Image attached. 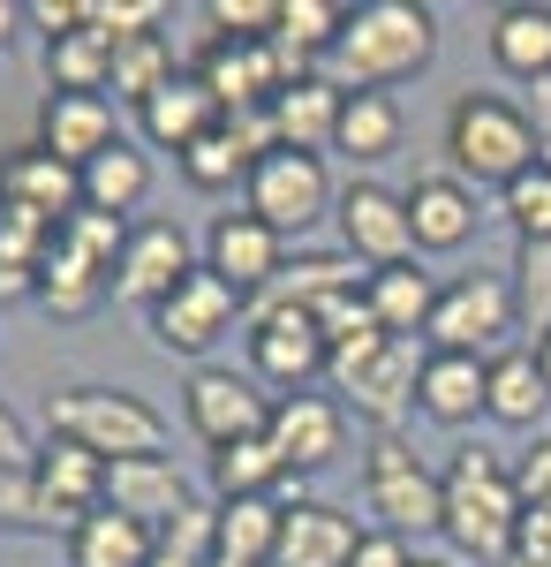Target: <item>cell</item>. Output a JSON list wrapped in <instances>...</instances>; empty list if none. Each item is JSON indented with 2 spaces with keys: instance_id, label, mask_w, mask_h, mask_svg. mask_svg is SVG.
I'll return each mask as SVG.
<instances>
[{
  "instance_id": "cell-47",
  "label": "cell",
  "mask_w": 551,
  "mask_h": 567,
  "mask_svg": "<svg viewBox=\"0 0 551 567\" xmlns=\"http://www.w3.org/2000/svg\"><path fill=\"white\" fill-rule=\"evenodd\" d=\"M31 462H39V454H31V432H23V416L0 401V477H8V470H31Z\"/></svg>"
},
{
  "instance_id": "cell-21",
  "label": "cell",
  "mask_w": 551,
  "mask_h": 567,
  "mask_svg": "<svg viewBox=\"0 0 551 567\" xmlns=\"http://www.w3.org/2000/svg\"><path fill=\"white\" fill-rule=\"evenodd\" d=\"M355 545H363V529L347 523L340 507L295 499V507L280 515V553H272V567H347Z\"/></svg>"
},
{
  "instance_id": "cell-10",
  "label": "cell",
  "mask_w": 551,
  "mask_h": 567,
  "mask_svg": "<svg viewBox=\"0 0 551 567\" xmlns=\"http://www.w3.org/2000/svg\"><path fill=\"white\" fill-rule=\"evenodd\" d=\"M181 409H189V424H197V439H205L212 454L235 446V439H264V424H272V401L257 393L250 371H219V363H205V371L189 379Z\"/></svg>"
},
{
  "instance_id": "cell-51",
  "label": "cell",
  "mask_w": 551,
  "mask_h": 567,
  "mask_svg": "<svg viewBox=\"0 0 551 567\" xmlns=\"http://www.w3.org/2000/svg\"><path fill=\"white\" fill-rule=\"evenodd\" d=\"M15 23H23V8H15V0H0V45H8V31H15Z\"/></svg>"
},
{
  "instance_id": "cell-23",
  "label": "cell",
  "mask_w": 551,
  "mask_h": 567,
  "mask_svg": "<svg viewBox=\"0 0 551 567\" xmlns=\"http://www.w3.org/2000/svg\"><path fill=\"white\" fill-rule=\"evenodd\" d=\"M31 477H39V492L69 515V523H84V515H98L106 507V462L98 454H84L76 439H45L39 462H31Z\"/></svg>"
},
{
  "instance_id": "cell-15",
  "label": "cell",
  "mask_w": 551,
  "mask_h": 567,
  "mask_svg": "<svg viewBox=\"0 0 551 567\" xmlns=\"http://www.w3.org/2000/svg\"><path fill=\"white\" fill-rule=\"evenodd\" d=\"M264 439H272V454H280L295 477L302 470H325V462H340V446H347V409L325 401V393H280Z\"/></svg>"
},
{
  "instance_id": "cell-54",
  "label": "cell",
  "mask_w": 551,
  "mask_h": 567,
  "mask_svg": "<svg viewBox=\"0 0 551 567\" xmlns=\"http://www.w3.org/2000/svg\"><path fill=\"white\" fill-rule=\"evenodd\" d=\"M499 567H551V560H529V553H507V560Z\"/></svg>"
},
{
  "instance_id": "cell-27",
  "label": "cell",
  "mask_w": 551,
  "mask_h": 567,
  "mask_svg": "<svg viewBox=\"0 0 551 567\" xmlns=\"http://www.w3.org/2000/svg\"><path fill=\"white\" fill-rule=\"evenodd\" d=\"M408 235H416V250H461L476 235V197L446 175H424L408 189Z\"/></svg>"
},
{
  "instance_id": "cell-5",
  "label": "cell",
  "mask_w": 551,
  "mask_h": 567,
  "mask_svg": "<svg viewBox=\"0 0 551 567\" xmlns=\"http://www.w3.org/2000/svg\"><path fill=\"white\" fill-rule=\"evenodd\" d=\"M333 205H340L333 175H325V159H310V152H264L250 167V213L264 219L272 235H310Z\"/></svg>"
},
{
  "instance_id": "cell-16",
  "label": "cell",
  "mask_w": 551,
  "mask_h": 567,
  "mask_svg": "<svg viewBox=\"0 0 551 567\" xmlns=\"http://www.w3.org/2000/svg\"><path fill=\"white\" fill-rule=\"evenodd\" d=\"M39 144L53 152V159H69V167L84 175L106 144H122V130H114V99H106V91H45V106H39Z\"/></svg>"
},
{
  "instance_id": "cell-25",
  "label": "cell",
  "mask_w": 551,
  "mask_h": 567,
  "mask_svg": "<svg viewBox=\"0 0 551 567\" xmlns=\"http://www.w3.org/2000/svg\"><path fill=\"white\" fill-rule=\"evenodd\" d=\"M340 106H347V91L333 76H310V84L280 91L272 99V136H280V152H333V130H340Z\"/></svg>"
},
{
  "instance_id": "cell-50",
  "label": "cell",
  "mask_w": 551,
  "mask_h": 567,
  "mask_svg": "<svg viewBox=\"0 0 551 567\" xmlns=\"http://www.w3.org/2000/svg\"><path fill=\"white\" fill-rule=\"evenodd\" d=\"M23 296H39V272H31V265H8V258H0V303H23Z\"/></svg>"
},
{
  "instance_id": "cell-36",
  "label": "cell",
  "mask_w": 551,
  "mask_h": 567,
  "mask_svg": "<svg viewBox=\"0 0 551 567\" xmlns=\"http://www.w3.org/2000/svg\"><path fill=\"white\" fill-rule=\"evenodd\" d=\"M45 76H53V91H106L114 45L98 39V31H69V39L45 45Z\"/></svg>"
},
{
  "instance_id": "cell-56",
  "label": "cell",
  "mask_w": 551,
  "mask_h": 567,
  "mask_svg": "<svg viewBox=\"0 0 551 567\" xmlns=\"http://www.w3.org/2000/svg\"><path fill=\"white\" fill-rule=\"evenodd\" d=\"M544 167H551V144H544Z\"/></svg>"
},
{
  "instance_id": "cell-42",
  "label": "cell",
  "mask_w": 551,
  "mask_h": 567,
  "mask_svg": "<svg viewBox=\"0 0 551 567\" xmlns=\"http://www.w3.org/2000/svg\"><path fill=\"white\" fill-rule=\"evenodd\" d=\"M499 197H507V219L521 227V243H551V167L544 159H537L521 182H507Z\"/></svg>"
},
{
  "instance_id": "cell-13",
  "label": "cell",
  "mask_w": 551,
  "mask_h": 567,
  "mask_svg": "<svg viewBox=\"0 0 551 567\" xmlns=\"http://www.w3.org/2000/svg\"><path fill=\"white\" fill-rule=\"evenodd\" d=\"M288 265V235H272L257 213H219L205 235V272H219L235 296H264Z\"/></svg>"
},
{
  "instance_id": "cell-35",
  "label": "cell",
  "mask_w": 551,
  "mask_h": 567,
  "mask_svg": "<svg viewBox=\"0 0 551 567\" xmlns=\"http://www.w3.org/2000/svg\"><path fill=\"white\" fill-rule=\"evenodd\" d=\"M544 409H551V386H544V371H537V349L491 355V416L513 424V432H529Z\"/></svg>"
},
{
  "instance_id": "cell-41",
  "label": "cell",
  "mask_w": 551,
  "mask_h": 567,
  "mask_svg": "<svg viewBox=\"0 0 551 567\" xmlns=\"http://www.w3.org/2000/svg\"><path fill=\"white\" fill-rule=\"evenodd\" d=\"M61 243H69V250H76V258H91V265H106V272H114V265H122V250H128V219H114V213H69L61 219Z\"/></svg>"
},
{
  "instance_id": "cell-53",
  "label": "cell",
  "mask_w": 551,
  "mask_h": 567,
  "mask_svg": "<svg viewBox=\"0 0 551 567\" xmlns=\"http://www.w3.org/2000/svg\"><path fill=\"white\" fill-rule=\"evenodd\" d=\"M152 567H205V560H181V553H167V545H159V553H152Z\"/></svg>"
},
{
  "instance_id": "cell-33",
  "label": "cell",
  "mask_w": 551,
  "mask_h": 567,
  "mask_svg": "<svg viewBox=\"0 0 551 567\" xmlns=\"http://www.w3.org/2000/svg\"><path fill=\"white\" fill-rule=\"evenodd\" d=\"M333 152L347 159H385V152H401V106L385 99V91H347V106H340V130H333Z\"/></svg>"
},
{
  "instance_id": "cell-55",
  "label": "cell",
  "mask_w": 551,
  "mask_h": 567,
  "mask_svg": "<svg viewBox=\"0 0 551 567\" xmlns=\"http://www.w3.org/2000/svg\"><path fill=\"white\" fill-rule=\"evenodd\" d=\"M416 567H454V560H424V553H416Z\"/></svg>"
},
{
  "instance_id": "cell-2",
  "label": "cell",
  "mask_w": 551,
  "mask_h": 567,
  "mask_svg": "<svg viewBox=\"0 0 551 567\" xmlns=\"http://www.w3.org/2000/svg\"><path fill=\"white\" fill-rule=\"evenodd\" d=\"M45 424L53 439H76L84 454H98L106 470L114 462H144V454H167V416L152 401H136L122 386H69L45 401Z\"/></svg>"
},
{
  "instance_id": "cell-19",
  "label": "cell",
  "mask_w": 551,
  "mask_h": 567,
  "mask_svg": "<svg viewBox=\"0 0 551 567\" xmlns=\"http://www.w3.org/2000/svg\"><path fill=\"white\" fill-rule=\"evenodd\" d=\"M106 507L128 515V523H144V529H167L197 499H189V477L174 470V454H144V462H114L106 470Z\"/></svg>"
},
{
  "instance_id": "cell-20",
  "label": "cell",
  "mask_w": 551,
  "mask_h": 567,
  "mask_svg": "<svg viewBox=\"0 0 551 567\" xmlns=\"http://www.w3.org/2000/svg\"><path fill=\"white\" fill-rule=\"evenodd\" d=\"M416 409H424L430 424H446V432L491 416V355H424Z\"/></svg>"
},
{
  "instance_id": "cell-8",
  "label": "cell",
  "mask_w": 551,
  "mask_h": 567,
  "mask_svg": "<svg viewBox=\"0 0 551 567\" xmlns=\"http://www.w3.org/2000/svg\"><path fill=\"white\" fill-rule=\"evenodd\" d=\"M416 379H424V341H378V349L355 355V363H333V386L371 424H385V432L416 409Z\"/></svg>"
},
{
  "instance_id": "cell-44",
  "label": "cell",
  "mask_w": 551,
  "mask_h": 567,
  "mask_svg": "<svg viewBox=\"0 0 551 567\" xmlns=\"http://www.w3.org/2000/svg\"><path fill=\"white\" fill-rule=\"evenodd\" d=\"M205 23H212V39H272L280 31V0H212Z\"/></svg>"
},
{
  "instance_id": "cell-17",
  "label": "cell",
  "mask_w": 551,
  "mask_h": 567,
  "mask_svg": "<svg viewBox=\"0 0 551 567\" xmlns=\"http://www.w3.org/2000/svg\"><path fill=\"white\" fill-rule=\"evenodd\" d=\"M0 205H23V213L61 227L69 213H84V175L69 159H53L45 144H23V152L0 159Z\"/></svg>"
},
{
  "instance_id": "cell-6",
  "label": "cell",
  "mask_w": 551,
  "mask_h": 567,
  "mask_svg": "<svg viewBox=\"0 0 551 567\" xmlns=\"http://www.w3.org/2000/svg\"><path fill=\"white\" fill-rule=\"evenodd\" d=\"M371 507L385 515L393 537H408V529H446V477L416 462V446L401 432H385L371 446Z\"/></svg>"
},
{
  "instance_id": "cell-32",
  "label": "cell",
  "mask_w": 551,
  "mask_h": 567,
  "mask_svg": "<svg viewBox=\"0 0 551 567\" xmlns=\"http://www.w3.org/2000/svg\"><path fill=\"white\" fill-rule=\"evenodd\" d=\"M106 288H114V272L76 258V250L53 235V250H45V265H39V303L53 310V318H84V310H98Z\"/></svg>"
},
{
  "instance_id": "cell-14",
  "label": "cell",
  "mask_w": 551,
  "mask_h": 567,
  "mask_svg": "<svg viewBox=\"0 0 551 567\" xmlns=\"http://www.w3.org/2000/svg\"><path fill=\"white\" fill-rule=\"evenodd\" d=\"M189 272H197L189 235H181L174 219H144V227H128V250H122V265H114V296L152 310V303H167Z\"/></svg>"
},
{
  "instance_id": "cell-18",
  "label": "cell",
  "mask_w": 551,
  "mask_h": 567,
  "mask_svg": "<svg viewBox=\"0 0 551 567\" xmlns=\"http://www.w3.org/2000/svg\"><path fill=\"white\" fill-rule=\"evenodd\" d=\"M197 84L212 91L219 114H250V106H272V61H264V39H205L197 53V69H189Z\"/></svg>"
},
{
  "instance_id": "cell-9",
  "label": "cell",
  "mask_w": 551,
  "mask_h": 567,
  "mask_svg": "<svg viewBox=\"0 0 551 567\" xmlns=\"http://www.w3.org/2000/svg\"><path fill=\"white\" fill-rule=\"evenodd\" d=\"M235 310H242V296H235L219 272L197 265L167 303H152V333H159V349H167V355H205L212 341L235 333Z\"/></svg>"
},
{
  "instance_id": "cell-1",
  "label": "cell",
  "mask_w": 551,
  "mask_h": 567,
  "mask_svg": "<svg viewBox=\"0 0 551 567\" xmlns=\"http://www.w3.org/2000/svg\"><path fill=\"white\" fill-rule=\"evenodd\" d=\"M333 53H340V76L355 91H385V84H401V76H416V69H430L438 16L416 8V0H363L347 16Z\"/></svg>"
},
{
  "instance_id": "cell-31",
  "label": "cell",
  "mask_w": 551,
  "mask_h": 567,
  "mask_svg": "<svg viewBox=\"0 0 551 567\" xmlns=\"http://www.w3.org/2000/svg\"><path fill=\"white\" fill-rule=\"evenodd\" d=\"M144 197H152V159H144L128 136H122V144H106V152L84 167V205H91V213L128 219Z\"/></svg>"
},
{
  "instance_id": "cell-22",
  "label": "cell",
  "mask_w": 551,
  "mask_h": 567,
  "mask_svg": "<svg viewBox=\"0 0 551 567\" xmlns=\"http://www.w3.org/2000/svg\"><path fill=\"white\" fill-rule=\"evenodd\" d=\"M363 303H371V318L385 326V341H424L430 310H438V280H430L416 258L378 265V272H363Z\"/></svg>"
},
{
  "instance_id": "cell-26",
  "label": "cell",
  "mask_w": 551,
  "mask_h": 567,
  "mask_svg": "<svg viewBox=\"0 0 551 567\" xmlns=\"http://www.w3.org/2000/svg\"><path fill=\"white\" fill-rule=\"evenodd\" d=\"M136 122H144V136L159 144V152H189L197 136H212L219 130V106H212V91L197 84V76H174L167 91H152L144 106H136Z\"/></svg>"
},
{
  "instance_id": "cell-39",
  "label": "cell",
  "mask_w": 551,
  "mask_h": 567,
  "mask_svg": "<svg viewBox=\"0 0 551 567\" xmlns=\"http://www.w3.org/2000/svg\"><path fill=\"white\" fill-rule=\"evenodd\" d=\"M167 8L159 0H84V31H98L106 45H128V39H159Z\"/></svg>"
},
{
  "instance_id": "cell-28",
  "label": "cell",
  "mask_w": 551,
  "mask_h": 567,
  "mask_svg": "<svg viewBox=\"0 0 551 567\" xmlns=\"http://www.w3.org/2000/svg\"><path fill=\"white\" fill-rule=\"evenodd\" d=\"M355 288H363V272H355L347 250H310V258L280 265V280L264 288L257 310H318V303H333V296H355Z\"/></svg>"
},
{
  "instance_id": "cell-38",
  "label": "cell",
  "mask_w": 551,
  "mask_h": 567,
  "mask_svg": "<svg viewBox=\"0 0 551 567\" xmlns=\"http://www.w3.org/2000/svg\"><path fill=\"white\" fill-rule=\"evenodd\" d=\"M347 16H355V8H340V0H280V39L302 45V53L318 61V53H333V45H340Z\"/></svg>"
},
{
  "instance_id": "cell-11",
  "label": "cell",
  "mask_w": 551,
  "mask_h": 567,
  "mask_svg": "<svg viewBox=\"0 0 551 567\" xmlns=\"http://www.w3.org/2000/svg\"><path fill=\"white\" fill-rule=\"evenodd\" d=\"M340 243H347V258L355 265H401L416 258V235H408V197H393V189H378V182H347L340 189Z\"/></svg>"
},
{
  "instance_id": "cell-48",
  "label": "cell",
  "mask_w": 551,
  "mask_h": 567,
  "mask_svg": "<svg viewBox=\"0 0 551 567\" xmlns=\"http://www.w3.org/2000/svg\"><path fill=\"white\" fill-rule=\"evenodd\" d=\"M513 553H529V560H551V507H521Z\"/></svg>"
},
{
  "instance_id": "cell-29",
  "label": "cell",
  "mask_w": 551,
  "mask_h": 567,
  "mask_svg": "<svg viewBox=\"0 0 551 567\" xmlns=\"http://www.w3.org/2000/svg\"><path fill=\"white\" fill-rule=\"evenodd\" d=\"M152 553H159V529L128 523L114 507H98L69 529V567H152Z\"/></svg>"
},
{
  "instance_id": "cell-7",
  "label": "cell",
  "mask_w": 551,
  "mask_h": 567,
  "mask_svg": "<svg viewBox=\"0 0 551 567\" xmlns=\"http://www.w3.org/2000/svg\"><path fill=\"white\" fill-rule=\"evenodd\" d=\"M499 333H513V288L499 272H468L454 288H438V310L424 326L430 355H484Z\"/></svg>"
},
{
  "instance_id": "cell-37",
  "label": "cell",
  "mask_w": 551,
  "mask_h": 567,
  "mask_svg": "<svg viewBox=\"0 0 551 567\" xmlns=\"http://www.w3.org/2000/svg\"><path fill=\"white\" fill-rule=\"evenodd\" d=\"M174 84V45L167 39H128L114 45V76H106V91L114 99H128V106H144L152 91Z\"/></svg>"
},
{
  "instance_id": "cell-43",
  "label": "cell",
  "mask_w": 551,
  "mask_h": 567,
  "mask_svg": "<svg viewBox=\"0 0 551 567\" xmlns=\"http://www.w3.org/2000/svg\"><path fill=\"white\" fill-rule=\"evenodd\" d=\"M0 523H15V529H76L39 492V477H31V470H8V477H0Z\"/></svg>"
},
{
  "instance_id": "cell-12",
  "label": "cell",
  "mask_w": 551,
  "mask_h": 567,
  "mask_svg": "<svg viewBox=\"0 0 551 567\" xmlns=\"http://www.w3.org/2000/svg\"><path fill=\"white\" fill-rule=\"evenodd\" d=\"M333 363V349L318 341L310 310H257L250 318V371L272 379L280 393H310V379Z\"/></svg>"
},
{
  "instance_id": "cell-46",
  "label": "cell",
  "mask_w": 551,
  "mask_h": 567,
  "mask_svg": "<svg viewBox=\"0 0 551 567\" xmlns=\"http://www.w3.org/2000/svg\"><path fill=\"white\" fill-rule=\"evenodd\" d=\"M347 567H416V553H408V537H393V529H363V545H355Z\"/></svg>"
},
{
  "instance_id": "cell-34",
  "label": "cell",
  "mask_w": 551,
  "mask_h": 567,
  "mask_svg": "<svg viewBox=\"0 0 551 567\" xmlns=\"http://www.w3.org/2000/svg\"><path fill=\"white\" fill-rule=\"evenodd\" d=\"M288 477H295V470L272 454V439H235V446L212 454V492L219 499H272Z\"/></svg>"
},
{
  "instance_id": "cell-40",
  "label": "cell",
  "mask_w": 551,
  "mask_h": 567,
  "mask_svg": "<svg viewBox=\"0 0 551 567\" xmlns=\"http://www.w3.org/2000/svg\"><path fill=\"white\" fill-rule=\"evenodd\" d=\"M181 175L197 182V189H235V182H250V159H242V144L227 130H212L181 152Z\"/></svg>"
},
{
  "instance_id": "cell-52",
  "label": "cell",
  "mask_w": 551,
  "mask_h": 567,
  "mask_svg": "<svg viewBox=\"0 0 551 567\" xmlns=\"http://www.w3.org/2000/svg\"><path fill=\"white\" fill-rule=\"evenodd\" d=\"M537 371H544V386H551V326L537 333Z\"/></svg>"
},
{
  "instance_id": "cell-3",
  "label": "cell",
  "mask_w": 551,
  "mask_h": 567,
  "mask_svg": "<svg viewBox=\"0 0 551 567\" xmlns=\"http://www.w3.org/2000/svg\"><path fill=\"white\" fill-rule=\"evenodd\" d=\"M446 152H454V167L468 182H521L537 159H544V136L537 122L513 106V99H491V91H468L454 99V114H446Z\"/></svg>"
},
{
  "instance_id": "cell-30",
  "label": "cell",
  "mask_w": 551,
  "mask_h": 567,
  "mask_svg": "<svg viewBox=\"0 0 551 567\" xmlns=\"http://www.w3.org/2000/svg\"><path fill=\"white\" fill-rule=\"evenodd\" d=\"M491 61L507 76H529V84H551V8H529L513 0L491 16Z\"/></svg>"
},
{
  "instance_id": "cell-4",
  "label": "cell",
  "mask_w": 551,
  "mask_h": 567,
  "mask_svg": "<svg viewBox=\"0 0 551 567\" xmlns=\"http://www.w3.org/2000/svg\"><path fill=\"white\" fill-rule=\"evenodd\" d=\"M513 529H521V492L513 470L491 446H461V462L446 470V537L476 560H507Z\"/></svg>"
},
{
  "instance_id": "cell-49",
  "label": "cell",
  "mask_w": 551,
  "mask_h": 567,
  "mask_svg": "<svg viewBox=\"0 0 551 567\" xmlns=\"http://www.w3.org/2000/svg\"><path fill=\"white\" fill-rule=\"evenodd\" d=\"M521 272H529V296L551 303V243H521Z\"/></svg>"
},
{
  "instance_id": "cell-45",
  "label": "cell",
  "mask_w": 551,
  "mask_h": 567,
  "mask_svg": "<svg viewBox=\"0 0 551 567\" xmlns=\"http://www.w3.org/2000/svg\"><path fill=\"white\" fill-rule=\"evenodd\" d=\"M513 492H521V507H551V432L521 454V470H513Z\"/></svg>"
},
{
  "instance_id": "cell-24",
  "label": "cell",
  "mask_w": 551,
  "mask_h": 567,
  "mask_svg": "<svg viewBox=\"0 0 551 567\" xmlns=\"http://www.w3.org/2000/svg\"><path fill=\"white\" fill-rule=\"evenodd\" d=\"M280 499H219L212 507V567H272L280 553Z\"/></svg>"
}]
</instances>
